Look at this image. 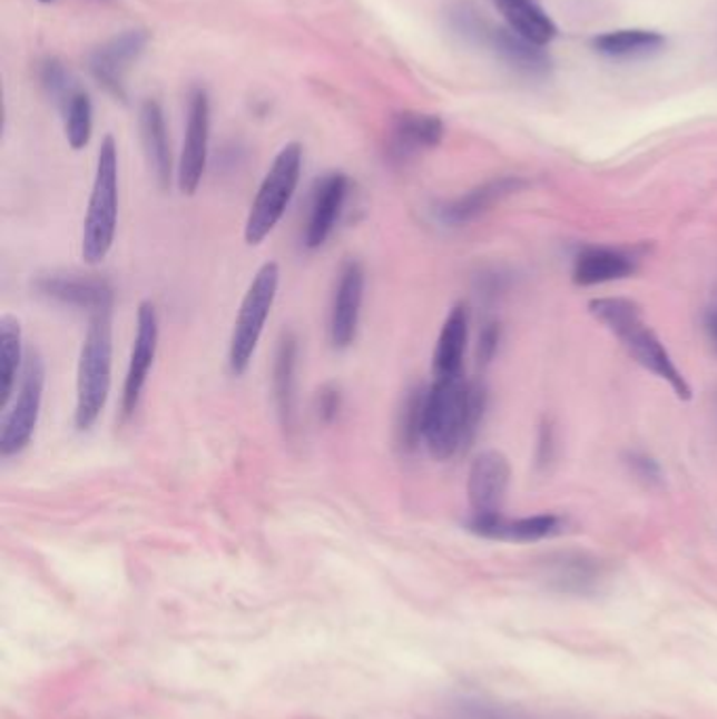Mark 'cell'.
<instances>
[{
    "label": "cell",
    "mask_w": 717,
    "mask_h": 719,
    "mask_svg": "<svg viewBox=\"0 0 717 719\" xmlns=\"http://www.w3.org/2000/svg\"><path fill=\"white\" fill-rule=\"evenodd\" d=\"M484 411L487 390L480 381H468L465 373L434 377L425 397L423 444L438 461L453 459L472 442Z\"/></svg>",
    "instance_id": "6da1fadb"
},
{
    "label": "cell",
    "mask_w": 717,
    "mask_h": 719,
    "mask_svg": "<svg viewBox=\"0 0 717 719\" xmlns=\"http://www.w3.org/2000/svg\"><path fill=\"white\" fill-rule=\"evenodd\" d=\"M589 312L619 339L625 352L648 373L669 383L680 400H690L693 390L659 335L644 321L642 307L623 297H600L589 303Z\"/></svg>",
    "instance_id": "7a4b0ae2"
},
{
    "label": "cell",
    "mask_w": 717,
    "mask_h": 719,
    "mask_svg": "<svg viewBox=\"0 0 717 719\" xmlns=\"http://www.w3.org/2000/svg\"><path fill=\"white\" fill-rule=\"evenodd\" d=\"M112 354V321L110 316H95L89 321L76 368L75 425L78 432H89L108 404Z\"/></svg>",
    "instance_id": "3957f363"
},
{
    "label": "cell",
    "mask_w": 717,
    "mask_h": 719,
    "mask_svg": "<svg viewBox=\"0 0 717 719\" xmlns=\"http://www.w3.org/2000/svg\"><path fill=\"white\" fill-rule=\"evenodd\" d=\"M118 227V148L112 135L101 141L95 167L94 188L82 221L80 253L87 264H101L110 250Z\"/></svg>",
    "instance_id": "277c9868"
},
{
    "label": "cell",
    "mask_w": 717,
    "mask_h": 719,
    "mask_svg": "<svg viewBox=\"0 0 717 719\" xmlns=\"http://www.w3.org/2000/svg\"><path fill=\"white\" fill-rule=\"evenodd\" d=\"M278 286H281V267L276 262H267L257 269V274L253 276V280L246 288L229 335V347H227V364L232 375L236 377L245 375L255 358L265 324L276 303Z\"/></svg>",
    "instance_id": "5b68a950"
},
{
    "label": "cell",
    "mask_w": 717,
    "mask_h": 719,
    "mask_svg": "<svg viewBox=\"0 0 717 719\" xmlns=\"http://www.w3.org/2000/svg\"><path fill=\"white\" fill-rule=\"evenodd\" d=\"M303 148L299 144H286L272 167L265 173L264 181L255 194V200L246 215L245 240L257 246L276 229L291 205L299 177H302Z\"/></svg>",
    "instance_id": "8992f818"
},
{
    "label": "cell",
    "mask_w": 717,
    "mask_h": 719,
    "mask_svg": "<svg viewBox=\"0 0 717 719\" xmlns=\"http://www.w3.org/2000/svg\"><path fill=\"white\" fill-rule=\"evenodd\" d=\"M456 30L461 35L489 47L494 56L499 57L508 68L515 75L532 78V80H546L553 70V61L543 47L530 42L511 28H499L491 26L489 21L478 18V13L461 9L454 13Z\"/></svg>",
    "instance_id": "52a82bcc"
},
{
    "label": "cell",
    "mask_w": 717,
    "mask_h": 719,
    "mask_svg": "<svg viewBox=\"0 0 717 719\" xmlns=\"http://www.w3.org/2000/svg\"><path fill=\"white\" fill-rule=\"evenodd\" d=\"M45 381L47 371L45 362L37 349H30L26 354V362L19 375L16 397L9 411L2 418L0 430V454L4 459L16 456L28 449L32 442V435L37 432L40 408H42V396H45Z\"/></svg>",
    "instance_id": "ba28073f"
},
{
    "label": "cell",
    "mask_w": 717,
    "mask_h": 719,
    "mask_svg": "<svg viewBox=\"0 0 717 719\" xmlns=\"http://www.w3.org/2000/svg\"><path fill=\"white\" fill-rule=\"evenodd\" d=\"M35 290L49 302L87 312L89 318L112 314L114 290L108 280L87 274H42L35 280Z\"/></svg>",
    "instance_id": "9c48e42d"
},
{
    "label": "cell",
    "mask_w": 717,
    "mask_h": 719,
    "mask_svg": "<svg viewBox=\"0 0 717 719\" xmlns=\"http://www.w3.org/2000/svg\"><path fill=\"white\" fill-rule=\"evenodd\" d=\"M158 337H160V322L154 303H139L131 358H129V368L122 385V416H131L139 406V400L150 377L151 366L158 352Z\"/></svg>",
    "instance_id": "30bf717a"
},
{
    "label": "cell",
    "mask_w": 717,
    "mask_h": 719,
    "mask_svg": "<svg viewBox=\"0 0 717 719\" xmlns=\"http://www.w3.org/2000/svg\"><path fill=\"white\" fill-rule=\"evenodd\" d=\"M366 274L358 259H347L341 265L340 278L335 284L331 316H328V339L335 349H347L358 335L360 314L364 302Z\"/></svg>",
    "instance_id": "8fae6325"
},
{
    "label": "cell",
    "mask_w": 717,
    "mask_h": 719,
    "mask_svg": "<svg viewBox=\"0 0 717 719\" xmlns=\"http://www.w3.org/2000/svg\"><path fill=\"white\" fill-rule=\"evenodd\" d=\"M208 135H210V104L205 89H194L189 95L188 125L184 148L177 169L179 189L191 196L200 188L205 170H207Z\"/></svg>",
    "instance_id": "7c38bea8"
},
{
    "label": "cell",
    "mask_w": 717,
    "mask_h": 719,
    "mask_svg": "<svg viewBox=\"0 0 717 719\" xmlns=\"http://www.w3.org/2000/svg\"><path fill=\"white\" fill-rule=\"evenodd\" d=\"M511 482L508 456L499 451H482L472 461L468 473V499L472 515L489 518L503 513Z\"/></svg>",
    "instance_id": "4fadbf2b"
},
{
    "label": "cell",
    "mask_w": 717,
    "mask_h": 719,
    "mask_svg": "<svg viewBox=\"0 0 717 719\" xmlns=\"http://www.w3.org/2000/svg\"><path fill=\"white\" fill-rule=\"evenodd\" d=\"M347 191H350V179L343 173H328L316 181L312 203H310L305 234H303V243L310 250H316L326 245V240L335 232L347 200Z\"/></svg>",
    "instance_id": "5bb4252c"
},
{
    "label": "cell",
    "mask_w": 717,
    "mask_h": 719,
    "mask_svg": "<svg viewBox=\"0 0 717 719\" xmlns=\"http://www.w3.org/2000/svg\"><path fill=\"white\" fill-rule=\"evenodd\" d=\"M148 45V35L141 30H129L120 37H114L110 42L95 49L89 59V68L95 80L104 85L108 93L118 99H125V72L132 61L144 53Z\"/></svg>",
    "instance_id": "9a60e30c"
},
{
    "label": "cell",
    "mask_w": 717,
    "mask_h": 719,
    "mask_svg": "<svg viewBox=\"0 0 717 719\" xmlns=\"http://www.w3.org/2000/svg\"><path fill=\"white\" fill-rule=\"evenodd\" d=\"M638 264L640 257L629 248L581 246L572 262V283L577 286H598L625 280L636 274Z\"/></svg>",
    "instance_id": "2e32d148"
},
{
    "label": "cell",
    "mask_w": 717,
    "mask_h": 719,
    "mask_svg": "<svg viewBox=\"0 0 717 719\" xmlns=\"http://www.w3.org/2000/svg\"><path fill=\"white\" fill-rule=\"evenodd\" d=\"M527 186L520 177H497L461 194L451 203H444L435 210V217L449 227H463L487 215L492 207L503 203L508 196Z\"/></svg>",
    "instance_id": "e0dca14e"
},
{
    "label": "cell",
    "mask_w": 717,
    "mask_h": 719,
    "mask_svg": "<svg viewBox=\"0 0 717 719\" xmlns=\"http://www.w3.org/2000/svg\"><path fill=\"white\" fill-rule=\"evenodd\" d=\"M468 530L491 541H508V543H534L543 541L562 530V518L556 513H537L527 518H508L503 513L468 520Z\"/></svg>",
    "instance_id": "ac0fdd59"
},
{
    "label": "cell",
    "mask_w": 717,
    "mask_h": 719,
    "mask_svg": "<svg viewBox=\"0 0 717 719\" xmlns=\"http://www.w3.org/2000/svg\"><path fill=\"white\" fill-rule=\"evenodd\" d=\"M444 122L434 114H397L390 132V156L396 162H406L421 151L432 150L444 139Z\"/></svg>",
    "instance_id": "d6986e66"
},
{
    "label": "cell",
    "mask_w": 717,
    "mask_h": 719,
    "mask_svg": "<svg viewBox=\"0 0 717 719\" xmlns=\"http://www.w3.org/2000/svg\"><path fill=\"white\" fill-rule=\"evenodd\" d=\"M297 360H299V345L293 333H284L272 368V390L276 413L286 434L295 430L297 423Z\"/></svg>",
    "instance_id": "ffe728a7"
},
{
    "label": "cell",
    "mask_w": 717,
    "mask_h": 719,
    "mask_svg": "<svg viewBox=\"0 0 717 719\" xmlns=\"http://www.w3.org/2000/svg\"><path fill=\"white\" fill-rule=\"evenodd\" d=\"M468 341H470V312L463 303H456L449 312L435 341L434 356H432L434 377L463 375Z\"/></svg>",
    "instance_id": "44dd1931"
},
{
    "label": "cell",
    "mask_w": 717,
    "mask_h": 719,
    "mask_svg": "<svg viewBox=\"0 0 717 719\" xmlns=\"http://www.w3.org/2000/svg\"><path fill=\"white\" fill-rule=\"evenodd\" d=\"M139 131H141L144 150H146L150 169L154 170L158 186L165 189L169 188L170 177H173V158H170L169 132H167V125H165V114H163L158 101L148 99L141 104Z\"/></svg>",
    "instance_id": "7402d4cb"
},
{
    "label": "cell",
    "mask_w": 717,
    "mask_h": 719,
    "mask_svg": "<svg viewBox=\"0 0 717 719\" xmlns=\"http://www.w3.org/2000/svg\"><path fill=\"white\" fill-rule=\"evenodd\" d=\"M508 28L539 47H548L558 37V26L537 0H492Z\"/></svg>",
    "instance_id": "603a6c76"
},
{
    "label": "cell",
    "mask_w": 717,
    "mask_h": 719,
    "mask_svg": "<svg viewBox=\"0 0 717 719\" xmlns=\"http://www.w3.org/2000/svg\"><path fill=\"white\" fill-rule=\"evenodd\" d=\"M591 47L596 53L608 59L633 61L662 53L667 47V38L655 30H615L593 38Z\"/></svg>",
    "instance_id": "cb8c5ba5"
},
{
    "label": "cell",
    "mask_w": 717,
    "mask_h": 719,
    "mask_svg": "<svg viewBox=\"0 0 717 719\" xmlns=\"http://www.w3.org/2000/svg\"><path fill=\"white\" fill-rule=\"evenodd\" d=\"M26 354L21 349V324L4 314L0 321V406L7 408L18 387Z\"/></svg>",
    "instance_id": "d4e9b609"
},
{
    "label": "cell",
    "mask_w": 717,
    "mask_h": 719,
    "mask_svg": "<svg viewBox=\"0 0 717 719\" xmlns=\"http://www.w3.org/2000/svg\"><path fill=\"white\" fill-rule=\"evenodd\" d=\"M551 583L568 593H589L602 581V568L587 555H562L549 568Z\"/></svg>",
    "instance_id": "484cf974"
},
{
    "label": "cell",
    "mask_w": 717,
    "mask_h": 719,
    "mask_svg": "<svg viewBox=\"0 0 717 719\" xmlns=\"http://www.w3.org/2000/svg\"><path fill=\"white\" fill-rule=\"evenodd\" d=\"M425 397L428 387L416 385L413 387L397 413L396 437L400 449L404 453H413L423 442V416H425Z\"/></svg>",
    "instance_id": "4316f807"
},
{
    "label": "cell",
    "mask_w": 717,
    "mask_h": 719,
    "mask_svg": "<svg viewBox=\"0 0 717 719\" xmlns=\"http://www.w3.org/2000/svg\"><path fill=\"white\" fill-rule=\"evenodd\" d=\"M63 118H66V139L72 150H82L89 146L94 135V104L91 97L76 91L63 106Z\"/></svg>",
    "instance_id": "83f0119b"
},
{
    "label": "cell",
    "mask_w": 717,
    "mask_h": 719,
    "mask_svg": "<svg viewBox=\"0 0 717 719\" xmlns=\"http://www.w3.org/2000/svg\"><path fill=\"white\" fill-rule=\"evenodd\" d=\"M42 85L47 87V91L59 106H63L78 91L72 76L66 70V66L59 63L57 59H49L42 66Z\"/></svg>",
    "instance_id": "f1b7e54d"
},
{
    "label": "cell",
    "mask_w": 717,
    "mask_h": 719,
    "mask_svg": "<svg viewBox=\"0 0 717 719\" xmlns=\"http://www.w3.org/2000/svg\"><path fill=\"white\" fill-rule=\"evenodd\" d=\"M314 411L318 421L324 425H331L340 418L343 411V392L337 383H324L318 394L314 397Z\"/></svg>",
    "instance_id": "f546056e"
},
{
    "label": "cell",
    "mask_w": 717,
    "mask_h": 719,
    "mask_svg": "<svg viewBox=\"0 0 717 719\" xmlns=\"http://www.w3.org/2000/svg\"><path fill=\"white\" fill-rule=\"evenodd\" d=\"M627 467L636 477H640L646 484H661L662 470L657 459H652L650 454L640 453V451H631L625 456Z\"/></svg>",
    "instance_id": "4dcf8cb0"
},
{
    "label": "cell",
    "mask_w": 717,
    "mask_h": 719,
    "mask_svg": "<svg viewBox=\"0 0 717 719\" xmlns=\"http://www.w3.org/2000/svg\"><path fill=\"white\" fill-rule=\"evenodd\" d=\"M499 343H501V326L497 322L484 324L478 337V360L482 364H489L499 349Z\"/></svg>",
    "instance_id": "1f68e13d"
},
{
    "label": "cell",
    "mask_w": 717,
    "mask_h": 719,
    "mask_svg": "<svg viewBox=\"0 0 717 719\" xmlns=\"http://www.w3.org/2000/svg\"><path fill=\"white\" fill-rule=\"evenodd\" d=\"M703 326H705V333H707V337H709L711 345L716 347L717 352V305L709 307V309L705 312V316H703Z\"/></svg>",
    "instance_id": "d6a6232c"
},
{
    "label": "cell",
    "mask_w": 717,
    "mask_h": 719,
    "mask_svg": "<svg viewBox=\"0 0 717 719\" xmlns=\"http://www.w3.org/2000/svg\"><path fill=\"white\" fill-rule=\"evenodd\" d=\"M551 449H553V434L549 427L541 430V437H539V463H546L551 459Z\"/></svg>",
    "instance_id": "836d02e7"
},
{
    "label": "cell",
    "mask_w": 717,
    "mask_h": 719,
    "mask_svg": "<svg viewBox=\"0 0 717 719\" xmlns=\"http://www.w3.org/2000/svg\"><path fill=\"white\" fill-rule=\"evenodd\" d=\"M42 2H49V0H42Z\"/></svg>",
    "instance_id": "e575fe53"
}]
</instances>
